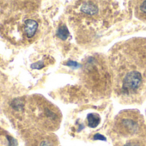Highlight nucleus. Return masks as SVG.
<instances>
[{
	"label": "nucleus",
	"instance_id": "f257e3e1",
	"mask_svg": "<svg viewBox=\"0 0 146 146\" xmlns=\"http://www.w3.org/2000/svg\"><path fill=\"white\" fill-rule=\"evenodd\" d=\"M142 75L138 71H131L125 75L123 80V90L125 93H130L138 89L142 84Z\"/></svg>",
	"mask_w": 146,
	"mask_h": 146
},
{
	"label": "nucleus",
	"instance_id": "f03ea898",
	"mask_svg": "<svg viewBox=\"0 0 146 146\" xmlns=\"http://www.w3.org/2000/svg\"><path fill=\"white\" fill-rule=\"evenodd\" d=\"M119 125L122 129L125 130V131L130 134H133L138 130V123L136 119H134V118L131 117L122 118L119 122Z\"/></svg>",
	"mask_w": 146,
	"mask_h": 146
},
{
	"label": "nucleus",
	"instance_id": "7ed1b4c3",
	"mask_svg": "<svg viewBox=\"0 0 146 146\" xmlns=\"http://www.w3.org/2000/svg\"><path fill=\"white\" fill-rule=\"evenodd\" d=\"M24 23H25V32H26L27 40L32 39L37 32L38 23L34 19L28 18L24 20Z\"/></svg>",
	"mask_w": 146,
	"mask_h": 146
},
{
	"label": "nucleus",
	"instance_id": "20e7f679",
	"mask_svg": "<svg viewBox=\"0 0 146 146\" xmlns=\"http://www.w3.org/2000/svg\"><path fill=\"white\" fill-rule=\"evenodd\" d=\"M81 11L84 12V14L90 15V16H93L97 14L98 12V7L90 2H84L81 7Z\"/></svg>",
	"mask_w": 146,
	"mask_h": 146
},
{
	"label": "nucleus",
	"instance_id": "39448f33",
	"mask_svg": "<svg viewBox=\"0 0 146 146\" xmlns=\"http://www.w3.org/2000/svg\"><path fill=\"white\" fill-rule=\"evenodd\" d=\"M88 125L91 128H96L101 122V117L97 113H89L87 116Z\"/></svg>",
	"mask_w": 146,
	"mask_h": 146
},
{
	"label": "nucleus",
	"instance_id": "423d86ee",
	"mask_svg": "<svg viewBox=\"0 0 146 146\" xmlns=\"http://www.w3.org/2000/svg\"><path fill=\"white\" fill-rule=\"evenodd\" d=\"M57 36L61 40H66L70 36V33L65 25L60 26L57 30Z\"/></svg>",
	"mask_w": 146,
	"mask_h": 146
},
{
	"label": "nucleus",
	"instance_id": "0eeeda50",
	"mask_svg": "<svg viewBox=\"0 0 146 146\" xmlns=\"http://www.w3.org/2000/svg\"><path fill=\"white\" fill-rule=\"evenodd\" d=\"M65 65L66 66H69L70 68H73V69H77V68H79L81 67V64H78V62L76 61H73V60H68L66 63H65Z\"/></svg>",
	"mask_w": 146,
	"mask_h": 146
},
{
	"label": "nucleus",
	"instance_id": "6e6552de",
	"mask_svg": "<svg viewBox=\"0 0 146 146\" xmlns=\"http://www.w3.org/2000/svg\"><path fill=\"white\" fill-rule=\"evenodd\" d=\"M93 139H94V140H102V141H106V140H107V138H106L104 136H102V134H99V133L94 135Z\"/></svg>",
	"mask_w": 146,
	"mask_h": 146
},
{
	"label": "nucleus",
	"instance_id": "1a4fd4ad",
	"mask_svg": "<svg viewBox=\"0 0 146 146\" xmlns=\"http://www.w3.org/2000/svg\"><path fill=\"white\" fill-rule=\"evenodd\" d=\"M32 68H35V69H41L44 67V64H42V62H37L35 64H33L32 65Z\"/></svg>",
	"mask_w": 146,
	"mask_h": 146
},
{
	"label": "nucleus",
	"instance_id": "9d476101",
	"mask_svg": "<svg viewBox=\"0 0 146 146\" xmlns=\"http://www.w3.org/2000/svg\"><path fill=\"white\" fill-rule=\"evenodd\" d=\"M40 146H52V143H51L49 141H47V140H43V141L40 142Z\"/></svg>",
	"mask_w": 146,
	"mask_h": 146
},
{
	"label": "nucleus",
	"instance_id": "9b49d317",
	"mask_svg": "<svg viewBox=\"0 0 146 146\" xmlns=\"http://www.w3.org/2000/svg\"><path fill=\"white\" fill-rule=\"evenodd\" d=\"M140 10H141V11H143V13L146 14V1H143L142 3V5H140Z\"/></svg>",
	"mask_w": 146,
	"mask_h": 146
},
{
	"label": "nucleus",
	"instance_id": "f8f14e48",
	"mask_svg": "<svg viewBox=\"0 0 146 146\" xmlns=\"http://www.w3.org/2000/svg\"><path fill=\"white\" fill-rule=\"evenodd\" d=\"M124 146H139L137 143H132V142H129V143H125Z\"/></svg>",
	"mask_w": 146,
	"mask_h": 146
}]
</instances>
